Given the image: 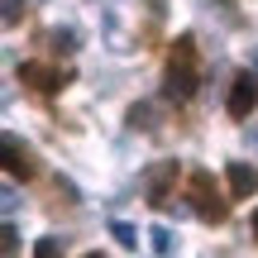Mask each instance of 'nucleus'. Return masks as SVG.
Masks as SVG:
<instances>
[{"mask_svg": "<svg viewBox=\"0 0 258 258\" xmlns=\"http://www.w3.org/2000/svg\"><path fill=\"white\" fill-rule=\"evenodd\" d=\"M196 86H201V53H196V38L182 34L172 38V48H167V101L186 105L196 96Z\"/></svg>", "mask_w": 258, "mask_h": 258, "instance_id": "nucleus-1", "label": "nucleus"}, {"mask_svg": "<svg viewBox=\"0 0 258 258\" xmlns=\"http://www.w3.org/2000/svg\"><path fill=\"white\" fill-rule=\"evenodd\" d=\"M186 201H191V211L201 215L206 225H225V220H230V201H234V196H220V191H215V177L206 172V167H196V172L186 177Z\"/></svg>", "mask_w": 258, "mask_h": 258, "instance_id": "nucleus-2", "label": "nucleus"}, {"mask_svg": "<svg viewBox=\"0 0 258 258\" xmlns=\"http://www.w3.org/2000/svg\"><path fill=\"white\" fill-rule=\"evenodd\" d=\"M19 82H24L34 96H57L72 77H67L62 67H53V62H19Z\"/></svg>", "mask_w": 258, "mask_h": 258, "instance_id": "nucleus-3", "label": "nucleus"}, {"mask_svg": "<svg viewBox=\"0 0 258 258\" xmlns=\"http://www.w3.org/2000/svg\"><path fill=\"white\" fill-rule=\"evenodd\" d=\"M258 105V77L253 72H239L230 82V101H225V110H230V120H249Z\"/></svg>", "mask_w": 258, "mask_h": 258, "instance_id": "nucleus-4", "label": "nucleus"}, {"mask_svg": "<svg viewBox=\"0 0 258 258\" xmlns=\"http://www.w3.org/2000/svg\"><path fill=\"white\" fill-rule=\"evenodd\" d=\"M172 186H177V163H158L153 172H148V206L163 211V206L172 201Z\"/></svg>", "mask_w": 258, "mask_h": 258, "instance_id": "nucleus-5", "label": "nucleus"}, {"mask_svg": "<svg viewBox=\"0 0 258 258\" xmlns=\"http://www.w3.org/2000/svg\"><path fill=\"white\" fill-rule=\"evenodd\" d=\"M225 182H230V196H234V201H253V191H258V167L230 163V167H225Z\"/></svg>", "mask_w": 258, "mask_h": 258, "instance_id": "nucleus-6", "label": "nucleus"}, {"mask_svg": "<svg viewBox=\"0 0 258 258\" xmlns=\"http://www.w3.org/2000/svg\"><path fill=\"white\" fill-rule=\"evenodd\" d=\"M5 172L10 177H34L38 167H34V158H29V148H19V139H5Z\"/></svg>", "mask_w": 258, "mask_h": 258, "instance_id": "nucleus-7", "label": "nucleus"}, {"mask_svg": "<svg viewBox=\"0 0 258 258\" xmlns=\"http://www.w3.org/2000/svg\"><path fill=\"white\" fill-rule=\"evenodd\" d=\"M34 258H62V244H57L53 234H43V239L34 244Z\"/></svg>", "mask_w": 258, "mask_h": 258, "instance_id": "nucleus-8", "label": "nucleus"}, {"mask_svg": "<svg viewBox=\"0 0 258 258\" xmlns=\"http://www.w3.org/2000/svg\"><path fill=\"white\" fill-rule=\"evenodd\" d=\"M0 253H5V258H19V244H15V230H10V225H5V239H0Z\"/></svg>", "mask_w": 258, "mask_h": 258, "instance_id": "nucleus-9", "label": "nucleus"}, {"mask_svg": "<svg viewBox=\"0 0 258 258\" xmlns=\"http://www.w3.org/2000/svg\"><path fill=\"white\" fill-rule=\"evenodd\" d=\"M115 239H120V244H124V249H134V244H139V234H134V230H129V225H115Z\"/></svg>", "mask_w": 258, "mask_h": 258, "instance_id": "nucleus-10", "label": "nucleus"}, {"mask_svg": "<svg viewBox=\"0 0 258 258\" xmlns=\"http://www.w3.org/2000/svg\"><path fill=\"white\" fill-rule=\"evenodd\" d=\"M249 230H253V239H258V206H253V220H249Z\"/></svg>", "mask_w": 258, "mask_h": 258, "instance_id": "nucleus-11", "label": "nucleus"}, {"mask_svg": "<svg viewBox=\"0 0 258 258\" xmlns=\"http://www.w3.org/2000/svg\"><path fill=\"white\" fill-rule=\"evenodd\" d=\"M82 258H105V253H82Z\"/></svg>", "mask_w": 258, "mask_h": 258, "instance_id": "nucleus-12", "label": "nucleus"}]
</instances>
